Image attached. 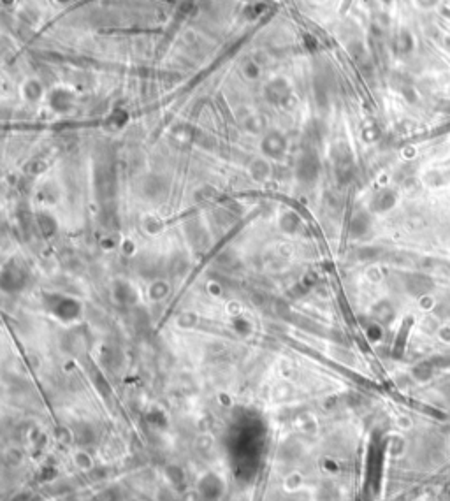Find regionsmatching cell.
<instances>
[{
	"mask_svg": "<svg viewBox=\"0 0 450 501\" xmlns=\"http://www.w3.org/2000/svg\"><path fill=\"white\" fill-rule=\"evenodd\" d=\"M399 46H403V51H410L413 48V41H412V35L408 32H403L399 35Z\"/></svg>",
	"mask_w": 450,
	"mask_h": 501,
	"instance_id": "6da1fadb",
	"label": "cell"
},
{
	"mask_svg": "<svg viewBox=\"0 0 450 501\" xmlns=\"http://www.w3.org/2000/svg\"><path fill=\"white\" fill-rule=\"evenodd\" d=\"M419 2H421V4L424 5V7H431V5H433V4H436L438 0H419Z\"/></svg>",
	"mask_w": 450,
	"mask_h": 501,
	"instance_id": "7a4b0ae2",
	"label": "cell"
}]
</instances>
